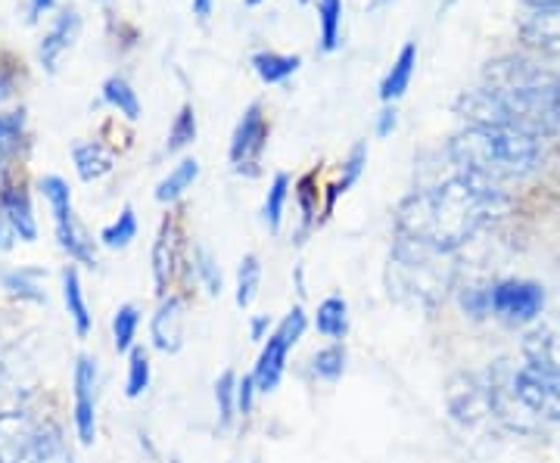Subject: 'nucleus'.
<instances>
[{
  "instance_id": "nucleus-24",
  "label": "nucleus",
  "mask_w": 560,
  "mask_h": 463,
  "mask_svg": "<svg viewBox=\"0 0 560 463\" xmlns=\"http://www.w3.org/2000/svg\"><path fill=\"white\" fill-rule=\"evenodd\" d=\"M103 100L109 103L113 109H119V116H125L128 121H138L140 112H143L140 109L138 91L121 79V75H113V79L103 81Z\"/></svg>"
},
{
  "instance_id": "nucleus-12",
  "label": "nucleus",
  "mask_w": 560,
  "mask_h": 463,
  "mask_svg": "<svg viewBox=\"0 0 560 463\" xmlns=\"http://www.w3.org/2000/svg\"><path fill=\"white\" fill-rule=\"evenodd\" d=\"M0 215L7 218V224H10L13 230H16L20 240H38V222H35V212H32L28 193H25L22 187H13V183H3V187H0Z\"/></svg>"
},
{
  "instance_id": "nucleus-13",
  "label": "nucleus",
  "mask_w": 560,
  "mask_h": 463,
  "mask_svg": "<svg viewBox=\"0 0 560 463\" xmlns=\"http://www.w3.org/2000/svg\"><path fill=\"white\" fill-rule=\"evenodd\" d=\"M521 35L529 47L560 60V10H533L521 22Z\"/></svg>"
},
{
  "instance_id": "nucleus-44",
  "label": "nucleus",
  "mask_w": 560,
  "mask_h": 463,
  "mask_svg": "<svg viewBox=\"0 0 560 463\" xmlns=\"http://www.w3.org/2000/svg\"><path fill=\"white\" fill-rule=\"evenodd\" d=\"M268 327H271V318H268V314H259V318H253V323H249V333H253V340H256V343H261V340H265Z\"/></svg>"
},
{
  "instance_id": "nucleus-25",
  "label": "nucleus",
  "mask_w": 560,
  "mask_h": 463,
  "mask_svg": "<svg viewBox=\"0 0 560 463\" xmlns=\"http://www.w3.org/2000/svg\"><path fill=\"white\" fill-rule=\"evenodd\" d=\"M318 25H320V54H334L340 47L342 35V0H318Z\"/></svg>"
},
{
  "instance_id": "nucleus-46",
  "label": "nucleus",
  "mask_w": 560,
  "mask_h": 463,
  "mask_svg": "<svg viewBox=\"0 0 560 463\" xmlns=\"http://www.w3.org/2000/svg\"><path fill=\"white\" fill-rule=\"evenodd\" d=\"M529 3L533 10H560V0H523Z\"/></svg>"
},
{
  "instance_id": "nucleus-18",
  "label": "nucleus",
  "mask_w": 560,
  "mask_h": 463,
  "mask_svg": "<svg viewBox=\"0 0 560 463\" xmlns=\"http://www.w3.org/2000/svg\"><path fill=\"white\" fill-rule=\"evenodd\" d=\"M20 463H75L72 461V451L66 448L62 436L57 429H35L32 442L25 448Z\"/></svg>"
},
{
  "instance_id": "nucleus-23",
  "label": "nucleus",
  "mask_w": 560,
  "mask_h": 463,
  "mask_svg": "<svg viewBox=\"0 0 560 463\" xmlns=\"http://www.w3.org/2000/svg\"><path fill=\"white\" fill-rule=\"evenodd\" d=\"M200 178V162L197 159H180L172 171H168V178L156 187V200L160 202H175L180 200L194 181Z\"/></svg>"
},
{
  "instance_id": "nucleus-50",
  "label": "nucleus",
  "mask_w": 560,
  "mask_h": 463,
  "mask_svg": "<svg viewBox=\"0 0 560 463\" xmlns=\"http://www.w3.org/2000/svg\"><path fill=\"white\" fill-rule=\"evenodd\" d=\"M172 463H180V461H178V458H172Z\"/></svg>"
},
{
  "instance_id": "nucleus-42",
  "label": "nucleus",
  "mask_w": 560,
  "mask_h": 463,
  "mask_svg": "<svg viewBox=\"0 0 560 463\" xmlns=\"http://www.w3.org/2000/svg\"><path fill=\"white\" fill-rule=\"evenodd\" d=\"M57 7V0H28V10H25V20L38 22L40 13H50Z\"/></svg>"
},
{
  "instance_id": "nucleus-39",
  "label": "nucleus",
  "mask_w": 560,
  "mask_h": 463,
  "mask_svg": "<svg viewBox=\"0 0 560 463\" xmlns=\"http://www.w3.org/2000/svg\"><path fill=\"white\" fill-rule=\"evenodd\" d=\"M256 392H259V385H256V380H253V373H249V377H243L241 383H237V414H241V417H249V414H253Z\"/></svg>"
},
{
  "instance_id": "nucleus-32",
  "label": "nucleus",
  "mask_w": 560,
  "mask_h": 463,
  "mask_svg": "<svg viewBox=\"0 0 560 463\" xmlns=\"http://www.w3.org/2000/svg\"><path fill=\"white\" fill-rule=\"evenodd\" d=\"M22 138H25V109L0 112V159L20 153Z\"/></svg>"
},
{
  "instance_id": "nucleus-10",
  "label": "nucleus",
  "mask_w": 560,
  "mask_h": 463,
  "mask_svg": "<svg viewBox=\"0 0 560 463\" xmlns=\"http://www.w3.org/2000/svg\"><path fill=\"white\" fill-rule=\"evenodd\" d=\"M268 143V121H265V109L261 103H249L243 109L241 121L231 134V146H228V156H231V165L243 171L246 165H256Z\"/></svg>"
},
{
  "instance_id": "nucleus-5",
  "label": "nucleus",
  "mask_w": 560,
  "mask_h": 463,
  "mask_svg": "<svg viewBox=\"0 0 560 463\" xmlns=\"http://www.w3.org/2000/svg\"><path fill=\"white\" fill-rule=\"evenodd\" d=\"M536 340V336H533ZM511 395L526 414L560 424V355L545 343H529L511 373Z\"/></svg>"
},
{
  "instance_id": "nucleus-41",
  "label": "nucleus",
  "mask_w": 560,
  "mask_h": 463,
  "mask_svg": "<svg viewBox=\"0 0 560 463\" xmlns=\"http://www.w3.org/2000/svg\"><path fill=\"white\" fill-rule=\"evenodd\" d=\"M13 91H16V79H13V72L0 62V103L10 100V97H13Z\"/></svg>"
},
{
  "instance_id": "nucleus-48",
  "label": "nucleus",
  "mask_w": 560,
  "mask_h": 463,
  "mask_svg": "<svg viewBox=\"0 0 560 463\" xmlns=\"http://www.w3.org/2000/svg\"><path fill=\"white\" fill-rule=\"evenodd\" d=\"M243 3H246V7H259L261 0H243Z\"/></svg>"
},
{
  "instance_id": "nucleus-21",
  "label": "nucleus",
  "mask_w": 560,
  "mask_h": 463,
  "mask_svg": "<svg viewBox=\"0 0 560 463\" xmlns=\"http://www.w3.org/2000/svg\"><path fill=\"white\" fill-rule=\"evenodd\" d=\"M302 60L290 57V54H275V50H261L253 57V69L259 75L261 84H283L287 79H293L300 72Z\"/></svg>"
},
{
  "instance_id": "nucleus-15",
  "label": "nucleus",
  "mask_w": 560,
  "mask_h": 463,
  "mask_svg": "<svg viewBox=\"0 0 560 463\" xmlns=\"http://www.w3.org/2000/svg\"><path fill=\"white\" fill-rule=\"evenodd\" d=\"M415 69H418V44H405L399 50V57H396V62H393V69L381 81V100L386 106L396 103L399 97H405L408 84L415 79Z\"/></svg>"
},
{
  "instance_id": "nucleus-1",
  "label": "nucleus",
  "mask_w": 560,
  "mask_h": 463,
  "mask_svg": "<svg viewBox=\"0 0 560 463\" xmlns=\"http://www.w3.org/2000/svg\"><path fill=\"white\" fill-rule=\"evenodd\" d=\"M504 202L499 183L482 181L477 175L458 171L455 178L430 190H415L399 205L396 230L405 240L433 246L440 252H455L458 246L477 237Z\"/></svg>"
},
{
  "instance_id": "nucleus-27",
  "label": "nucleus",
  "mask_w": 560,
  "mask_h": 463,
  "mask_svg": "<svg viewBox=\"0 0 560 463\" xmlns=\"http://www.w3.org/2000/svg\"><path fill=\"white\" fill-rule=\"evenodd\" d=\"M140 330V311L138 305H121L113 314V345L119 355H128L135 348V340H138Z\"/></svg>"
},
{
  "instance_id": "nucleus-22",
  "label": "nucleus",
  "mask_w": 560,
  "mask_h": 463,
  "mask_svg": "<svg viewBox=\"0 0 560 463\" xmlns=\"http://www.w3.org/2000/svg\"><path fill=\"white\" fill-rule=\"evenodd\" d=\"M315 330L327 340H342L349 333V302L340 296H327L315 311Z\"/></svg>"
},
{
  "instance_id": "nucleus-8",
  "label": "nucleus",
  "mask_w": 560,
  "mask_h": 463,
  "mask_svg": "<svg viewBox=\"0 0 560 463\" xmlns=\"http://www.w3.org/2000/svg\"><path fill=\"white\" fill-rule=\"evenodd\" d=\"M545 311V289L533 281H499L492 286V314L504 323H533Z\"/></svg>"
},
{
  "instance_id": "nucleus-30",
  "label": "nucleus",
  "mask_w": 560,
  "mask_h": 463,
  "mask_svg": "<svg viewBox=\"0 0 560 463\" xmlns=\"http://www.w3.org/2000/svg\"><path fill=\"white\" fill-rule=\"evenodd\" d=\"M153 380V367H150V355L143 348H131L128 352V377H125V395L128 399H140Z\"/></svg>"
},
{
  "instance_id": "nucleus-36",
  "label": "nucleus",
  "mask_w": 560,
  "mask_h": 463,
  "mask_svg": "<svg viewBox=\"0 0 560 463\" xmlns=\"http://www.w3.org/2000/svg\"><path fill=\"white\" fill-rule=\"evenodd\" d=\"M194 268H197V277L206 283V289L212 293V296H219L221 293V271L215 259L209 256V249H197V259H194Z\"/></svg>"
},
{
  "instance_id": "nucleus-37",
  "label": "nucleus",
  "mask_w": 560,
  "mask_h": 463,
  "mask_svg": "<svg viewBox=\"0 0 560 463\" xmlns=\"http://www.w3.org/2000/svg\"><path fill=\"white\" fill-rule=\"evenodd\" d=\"M460 305H464V311H467V314H474V318L489 314V311H492V286H489V289L470 286V289L460 296Z\"/></svg>"
},
{
  "instance_id": "nucleus-28",
  "label": "nucleus",
  "mask_w": 560,
  "mask_h": 463,
  "mask_svg": "<svg viewBox=\"0 0 560 463\" xmlns=\"http://www.w3.org/2000/svg\"><path fill=\"white\" fill-rule=\"evenodd\" d=\"M135 240H138V215H135L131 205H125L119 218L101 230V242L106 249H128Z\"/></svg>"
},
{
  "instance_id": "nucleus-38",
  "label": "nucleus",
  "mask_w": 560,
  "mask_h": 463,
  "mask_svg": "<svg viewBox=\"0 0 560 463\" xmlns=\"http://www.w3.org/2000/svg\"><path fill=\"white\" fill-rule=\"evenodd\" d=\"M312 178H305L300 183V209H302V234H300V242L302 237L312 230V224H315V215H318V209H315V193H312Z\"/></svg>"
},
{
  "instance_id": "nucleus-49",
  "label": "nucleus",
  "mask_w": 560,
  "mask_h": 463,
  "mask_svg": "<svg viewBox=\"0 0 560 463\" xmlns=\"http://www.w3.org/2000/svg\"><path fill=\"white\" fill-rule=\"evenodd\" d=\"M374 3H389V0H374Z\"/></svg>"
},
{
  "instance_id": "nucleus-29",
  "label": "nucleus",
  "mask_w": 560,
  "mask_h": 463,
  "mask_svg": "<svg viewBox=\"0 0 560 463\" xmlns=\"http://www.w3.org/2000/svg\"><path fill=\"white\" fill-rule=\"evenodd\" d=\"M197 112H194V106L190 103H184L180 106V112L172 121V128H168V138H165V153H180L184 146H190V143L197 141Z\"/></svg>"
},
{
  "instance_id": "nucleus-34",
  "label": "nucleus",
  "mask_w": 560,
  "mask_h": 463,
  "mask_svg": "<svg viewBox=\"0 0 560 463\" xmlns=\"http://www.w3.org/2000/svg\"><path fill=\"white\" fill-rule=\"evenodd\" d=\"M261 283V264L259 256H243L241 268H237V308H249Z\"/></svg>"
},
{
  "instance_id": "nucleus-4",
  "label": "nucleus",
  "mask_w": 560,
  "mask_h": 463,
  "mask_svg": "<svg viewBox=\"0 0 560 463\" xmlns=\"http://www.w3.org/2000/svg\"><path fill=\"white\" fill-rule=\"evenodd\" d=\"M448 256L452 252H440L433 246L399 237L386 262L389 296L408 308H423V311L440 308L455 281V268L448 264Z\"/></svg>"
},
{
  "instance_id": "nucleus-6",
  "label": "nucleus",
  "mask_w": 560,
  "mask_h": 463,
  "mask_svg": "<svg viewBox=\"0 0 560 463\" xmlns=\"http://www.w3.org/2000/svg\"><path fill=\"white\" fill-rule=\"evenodd\" d=\"M40 197L50 205V215H54V230H57V242L60 249L75 259V262L94 268L97 256H94V240L81 230V224L75 222V209H72V190L69 183L62 181L60 175H47L38 183Z\"/></svg>"
},
{
  "instance_id": "nucleus-45",
  "label": "nucleus",
  "mask_w": 560,
  "mask_h": 463,
  "mask_svg": "<svg viewBox=\"0 0 560 463\" xmlns=\"http://www.w3.org/2000/svg\"><path fill=\"white\" fill-rule=\"evenodd\" d=\"M190 7H194V16L200 22H206L212 16V0H194Z\"/></svg>"
},
{
  "instance_id": "nucleus-43",
  "label": "nucleus",
  "mask_w": 560,
  "mask_h": 463,
  "mask_svg": "<svg viewBox=\"0 0 560 463\" xmlns=\"http://www.w3.org/2000/svg\"><path fill=\"white\" fill-rule=\"evenodd\" d=\"M16 240H20V237H16V230H13V227L7 224V218L0 215V252L13 249V242H16Z\"/></svg>"
},
{
  "instance_id": "nucleus-7",
  "label": "nucleus",
  "mask_w": 560,
  "mask_h": 463,
  "mask_svg": "<svg viewBox=\"0 0 560 463\" xmlns=\"http://www.w3.org/2000/svg\"><path fill=\"white\" fill-rule=\"evenodd\" d=\"M308 327V318L302 311L300 305L287 311V318L278 323V330L268 336V343L261 348L259 361H256V370H253V380L259 385L261 395L275 392L283 380V370H287V358H290V348L300 343L302 333Z\"/></svg>"
},
{
  "instance_id": "nucleus-47",
  "label": "nucleus",
  "mask_w": 560,
  "mask_h": 463,
  "mask_svg": "<svg viewBox=\"0 0 560 463\" xmlns=\"http://www.w3.org/2000/svg\"><path fill=\"white\" fill-rule=\"evenodd\" d=\"M458 0H442V10H448V7H455Z\"/></svg>"
},
{
  "instance_id": "nucleus-9",
  "label": "nucleus",
  "mask_w": 560,
  "mask_h": 463,
  "mask_svg": "<svg viewBox=\"0 0 560 463\" xmlns=\"http://www.w3.org/2000/svg\"><path fill=\"white\" fill-rule=\"evenodd\" d=\"M72 385H75V436L79 442L88 444L97 442V361L79 355L75 361V373H72Z\"/></svg>"
},
{
  "instance_id": "nucleus-31",
  "label": "nucleus",
  "mask_w": 560,
  "mask_h": 463,
  "mask_svg": "<svg viewBox=\"0 0 560 463\" xmlns=\"http://www.w3.org/2000/svg\"><path fill=\"white\" fill-rule=\"evenodd\" d=\"M175 230L172 224H165L160 234V240L153 246V277H156V289L165 293V286L172 281V262H175Z\"/></svg>"
},
{
  "instance_id": "nucleus-19",
  "label": "nucleus",
  "mask_w": 560,
  "mask_h": 463,
  "mask_svg": "<svg viewBox=\"0 0 560 463\" xmlns=\"http://www.w3.org/2000/svg\"><path fill=\"white\" fill-rule=\"evenodd\" d=\"M60 281H62V302H66V311H69V318H72L75 333L84 340V336L91 333V311H88V299H84V289H81L79 271L69 264V268L62 271Z\"/></svg>"
},
{
  "instance_id": "nucleus-2",
  "label": "nucleus",
  "mask_w": 560,
  "mask_h": 463,
  "mask_svg": "<svg viewBox=\"0 0 560 463\" xmlns=\"http://www.w3.org/2000/svg\"><path fill=\"white\" fill-rule=\"evenodd\" d=\"M486 87L499 94L521 131L533 138L560 134V72L521 57H504L486 66Z\"/></svg>"
},
{
  "instance_id": "nucleus-16",
  "label": "nucleus",
  "mask_w": 560,
  "mask_h": 463,
  "mask_svg": "<svg viewBox=\"0 0 560 463\" xmlns=\"http://www.w3.org/2000/svg\"><path fill=\"white\" fill-rule=\"evenodd\" d=\"M72 162L84 183H94L113 171V153L101 141H81L72 146Z\"/></svg>"
},
{
  "instance_id": "nucleus-3",
  "label": "nucleus",
  "mask_w": 560,
  "mask_h": 463,
  "mask_svg": "<svg viewBox=\"0 0 560 463\" xmlns=\"http://www.w3.org/2000/svg\"><path fill=\"white\" fill-rule=\"evenodd\" d=\"M539 138L514 128L467 124L448 143V159L458 171L477 175L482 181H517L539 165Z\"/></svg>"
},
{
  "instance_id": "nucleus-52",
  "label": "nucleus",
  "mask_w": 560,
  "mask_h": 463,
  "mask_svg": "<svg viewBox=\"0 0 560 463\" xmlns=\"http://www.w3.org/2000/svg\"><path fill=\"white\" fill-rule=\"evenodd\" d=\"M103 3H106V0H103Z\"/></svg>"
},
{
  "instance_id": "nucleus-11",
  "label": "nucleus",
  "mask_w": 560,
  "mask_h": 463,
  "mask_svg": "<svg viewBox=\"0 0 560 463\" xmlns=\"http://www.w3.org/2000/svg\"><path fill=\"white\" fill-rule=\"evenodd\" d=\"M79 28H81V16L79 10H62L57 22L50 25V32L40 38L38 44V60L44 66V72H57V66H60L62 54L75 44L79 38Z\"/></svg>"
},
{
  "instance_id": "nucleus-20",
  "label": "nucleus",
  "mask_w": 560,
  "mask_h": 463,
  "mask_svg": "<svg viewBox=\"0 0 560 463\" xmlns=\"http://www.w3.org/2000/svg\"><path fill=\"white\" fill-rule=\"evenodd\" d=\"M364 165H368V143L361 141L352 146V153L346 156V162H342V175L340 181L334 183L330 190H327V202H324V218L327 215H334V205H337V200H340L342 193H349L355 183H359L361 171H364Z\"/></svg>"
},
{
  "instance_id": "nucleus-26",
  "label": "nucleus",
  "mask_w": 560,
  "mask_h": 463,
  "mask_svg": "<svg viewBox=\"0 0 560 463\" xmlns=\"http://www.w3.org/2000/svg\"><path fill=\"white\" fill-rule=\"evenodd\" d=\"M287 197H290V175H275V181L268 187V197L261 205V222L271 234H278L280 222H283V209H287Z\"/></svg>"
},
{
  "instance_id": "nucleus-17",
  "label": "nucleus",
  "mask_w": 560,
  "mask_h": 463,
  "mask_svg": "<svg viewBox=\"0 0 560 463\" xmlns=\"http://www.w3.org/2000/svg\"><path fill=\"white\" fill-rule=\"evenodd\" d=\"M44 271L40 268H13L7 274H0V283L3 289L20 299V302H35V305H47V293H44Z\"/></svg>"
},
{
  "instance_id": "nucleus-35",
  "label": "nucleus",
  "mask_w": 560,
  "mask_h": 463,
  "mask_svg": "<svg viewBox=\"0 0 560 463\" xmlns=\"http://www.w3.org/2000/svg\"><path fill=\"white\" fill-rule=\"evenodd\" d=\"M312 370H315L318 380L337 383L342 373H346V348H342V345H327V348L315 352Z\"/></svg>"
},
{
  "instance_id": "nucleus-14",
  "label": "nucleus",
  "mask_w": 560,
  "mask_h": 463,
  "mask_svg": "<svg viewBox=\"0 0 560 463\" xmlns=\"http://www.w3.org/2000/svg\"><path fill=\"white\" fill-rule=\"evenodd\" d=\"M150 336H153V345L165 355L180 352V345H184V314H180V302L175 296L162 299V305L156 308V314L150 321Z\"/></svg>"
},
{
  "instance_id": "nucleus-33",
  "label": "nucleus",
  "mask_w": 560,
  "mask_h": 463,
  "mask_svg": "<svg viewBox=\"0 0 560 463\" xmlns=\"http://www.w3.org/2000/svg\"><path fill=\"white\" fill-rule=\"evenodd\" d=\"M237 373L224 370L215 380V407H219V424L231 426V420L237 417Z\"/></svg>"
},
{
  "instance_id": "nucleus-51",
  "label": "nucleus",
  "mask_w": 560,
  "mask_h": 463,
  "mask_svg": "<svg viewBox=\"0 0 560 463\" xmlns=\"http://www.w3.org/2000/svg\"><path fill=\"white\" fill-rule=\"evenodd\" d=\"M300 3H308V0H300Z\"/></svg>"
},
{
  "instance_id": "nucleus-40",
  "label": "nucleus",
  "mask_w": 560,
  "mask_h": 463,
  "mask_svg": "<svg viewBox=\"0 0 560 463\" xmlns=\"http://www.w3.org/2000/svg\"><path fill=\"white\" fill-rule=\"evenodd\" d=\"M399 124V112H396V103L383 106L381 116H377V138H389Z\"/></svg>"
}]
</instances>
